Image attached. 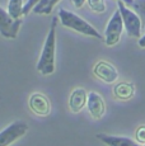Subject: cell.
Masks as SVG:
<instances>
[{"mask_svg": "<svg viewBox=\"0 0 145 146\" xmlns=\"http://www.w3.org/2000/svg\"><path fill=\"white\" fill-rule=\"evenodd\" d=\"M124 31V22H122V17L120 10H116L113 15L111 17L110 22L107 24L104 32V42L107 46H115L117 42L120 41L121 33Z\"/></svg>", "mask_w": 145, "mask_h": 146, "instance_id": "cell-5", "label": "cell"}, {"mask_svg": "<svg viewBox=\"0 0 145 146\" xmlns=\"http://www.w3.org/2000/svg\"><path fill=\"white\" fill-rule=\"evenodd\" d=\"M59 19H60L61 24H63L64 27L74 29V31H76V32L82 33V35L90 36V37L102 40L101 33L92 26V24H89L87 21L80 18V17L76 15L75 13L69 12V10H66V9H60L59 10Z\"/></svg>", "mask_w": 145, "mask_h": 146, "instance_id": "cell-2", "label": "cell"}, {"mask_svg": "<svg viewBox=\"0 0 145 146\" xmlns=\"http://www.w3.org/2000/svg\"><path fill=\"white\" fill-rule=\"evenodd\" d=\"M88 94L83 88H76L75 90H72L70 95V100H69V106L70 109L74 113H78L83 109V107L87 104Z\"/></svg>", "mask_w": 145, "mask_h": 146, "instance_id": "cell-11", "label": "cell"}, {"mask_svg": "<svg viewBox=\"0 0 145 146\" xmlns=\"http://www.w3.org/2000/svg\"><path fill=\"white\" fill-rule=\"evenodd\" d=\"M59 1H60V0H41V1L33 8L32 12L36 14H51L54 7Z\"/></svg>", "mask_w": 145, "mask_h": 146, "instance_id": "cell-14", "label": "cell"}, {"mask_svg": "<svg viewBox=\"0 0 145 146\" xmlns=\"http://www.w3.org/2000/svg\"><path fill=\"white\" fill-rule=\"evenodd\" d=\"M97 139H99L102 142H104L108 146H140L132 139L124 136H112V135L107 133H98Z\"/></svg>", "mask_w": 145, "mask_h": 146, "instance_id": "cell-10", "label": "cell"}, {"mask_svg": "<svg viewBox=\"0 0 145 146\" xmlns=\"http://www.w3.org/2000/svg\"><path fill=\"white\" fill-rule=\"evenodd\" d=\"M132 7L141 21V27H145V0H136L134 1Z\"/></svg>", "mask_w": 145, "mask_h": 146, "instance_id": "cell-15", "label": "cell"}, {"mask_svg": "<svg viewBox=\"0 0 145 146\" xmlns=\"http://www.w3.org/2000/svg\"><path fill=\"white\" fill-rule=\"evenodd\" d=\"M88 5L90 7L92 10L97 13H103L106 10V4H104V0H87Z\"/></svg>", "mask_w": 145, "mask_h": 146, "instance_id": "cell-16", "label": "cell"}, {"mask_svg": "<svg viewBox=\"0 0 145 146\" xmlns=\"http://www.w3.org/2000/svg\"><path fill=\"white\" fill-rule=\"evenodd\" d=\"M29 107L38 116H47L50 113V102L43 94L35 93L29 98Z\"/></svg>", "mask_w": 145, "mask_h": 146, "instance_id": "cell-9", "label": "cell"}, {"mask_svg": "<svg viewBox=\"0 0 145 146\" xmlns=\"http://www.w3.org/2000/svg\"><path fill=\"white\" fill-rule=\"evenodd\" d=\"M71 3L75 5L76 8H82L83 4L85 3V0H71Z\"/></svg>", "mask_w": 145, "mask_h": 146, "instance_id": "cell-19", "label": "cell"}, {"mask_svg": "<svg viewBox=\"0 0 145 146\" xmlns=\"http://www.w3.org/2000/svg\"><path fill=\"white\" fill-rule=\"evenodd\" d=\"M59 17H54L45 41L42 53L37 62V70L42 75H51L55 71V50H56V27Z\"/></svg>", "mask_w": 145, "mask_h": 146, "instance_id": "cell-1", "label": "cell"}, {"mask_svg": "<svg viewBox=\"0 0 145 146\" xmlns=\"http://www.w3.org/2000/svg\"><path fill=\"white\" fill-rule=\"evenodd\" d=\"M117 1H122V3H125L126 5H132L134 4V0H117Z\"/></svg>", "mask_w": 145, "mask_h": 146, "instance_id": "cell-21", "label": "cell"}, {"mask_svg": "<svg viewBox=\"0 0 145 146\" xmlns=\"http://www.w3.org/2000/svg\"><path fill=\"white\" fill-rule=\"evenodd\" d=\"M113 93L118 99H129L134 94V85L130 83H121L115 86Z\"/></svg>", "mask_w": 145, "mask_h": 146, "instance_id": "cell-12", "label": "cell"}, {"mask_svg": "<svg viewBox=\"0 0 145 146\" xmlns=\"http://www.w3.org/2000/svg\"><path fill=\"white\" fill-rule=\"evenodd\" d=\"M22 19H13L7 10L0 8V33L5 38H17Z\"/></svg>", "mask_w": 145, "mask_h": 146, "instance_id": "cell-6", "label": "cell"}, {"mask_svg": "<svg viewBox=\"0 0 145 146\" xmlns=\"http://www.w3.org/2000/svg\"><path fill=\"white\" fill-rule=\"evenodd\" d=\"M138 43H139V46H140V47H145V35L143 36V37L139 38Z\"/></svg>", "mask_w": 145, "mask_h": 146, "instance_id": "cell-20", "label": "cell"}, {"mask_svg": "<svg viewBox=\"0 0 145 146\" xmlns=\"http://www.w3.org/2000/svg\"><path fill=\"white\" fill-rule=\"evenodd\" d=\"M136 136H138L139 141L141 142H145V127H140L138 131V133H136Z\"/></svg>", "mask_w": 145, "mask_h": 146, "instance_id": "cell-18", "label": "cell"}, {"mask_svg": "<svg viewBox=\"0 0 145 146\" xmlns=\"http://www.w3.org/2000/svg\"><path fill=\"white\" fill-rule=\"evenodd\" d=\"M87 107L88 111L90 113V116L93 118L98 119L104 114L106 112V104L103 98L96 92H90L88 94V99H87Z\"/></svg>", "mask_w": 145, "mask_h": 146, "instance_id": "cell-7", "label": "cell"}, {"mask_svg": "<svg viewBox=\"0 0 145 146\" xmlns=\"http://www.w3.org/2000/svg\"><path fill=\"white\" fill-rule=\"evenodd\" d=\"M40 1L41 0H28L27 4L23 7V15H28L29 12H32L33 8H35Z\"/></svg>", "mask_w": 145, "mask_h": 146, "instance_id": "cell-17", "label": "cell"}, {"mask_svg": "<svg viewBox=\"0 0 145 146\" xmlns=\"http://www.w3.org/2000/svg\"><path fill=\"white\" fill-rule=\"evenodd\" d=\"M93 72L97 78H99L106 83H115L117 78H118L117 70L111 64L106 62V61H101V62L97 64L93 69Z\"/></svg>", "mask_w": 145, "mask_h": 146, "instance_id": "cell-8", "label": "cell"}, {"mask_svg": "<svg viewBox=\"0 0 145 146\" xmlns=\"http://www.w3.org/2000/svg\"><path fill=\"white\" fill-rule=\"evenodd\" d=\"M28 131V125L23 121H14L0 132V146H9Z\"/></svg>", "mask_w": 145, "mask_h": 146, "instance_id": "cell-4", "label": "cell"}, {"mask_svg": "<svg viewBox=\"0 0 145 146\" xmlns=\"http://www.w3.org/2000/svg\"><path fill=\"white\" fill-rule=\"evenodd\" d=\"M23 0H9L8 10L9 15L13 19H22L23 17Z\"/></svg>", "mask_w": 145, "mask_h": 146, "instance_id": "cell-13", "label": "cell"}, {"mask_svg": "<svg viewBox=\"0 0 145 146\" xmlns=\"http://www.w3.org/2000/svg\"><path fill=\"white\" fill-rule=\"evenodd\" d=\"M118 5V10L121 13L122 22H124V27L126 28V32L129 35V37H141V21L139 18V15L136 13H134L132 10H130L126 7V4L122 1L117 3Z\"/></svg>", "mask_w": 145, "mask_h": 146, "instance_id": "cell-3", "label": "cell"}]
</instances>
